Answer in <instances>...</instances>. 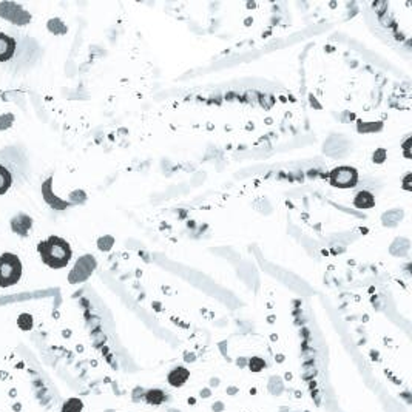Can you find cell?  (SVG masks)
I'll list each match as a JSON object with an SVG mask.
<instances>
[{"instance_id": "4", "label": "cell", "mask_w": 412, "mask_h": 412, "mask_svg": "<svg viewBox=\"0 0 412 412\" xmlns=\"http://www.w3.org/2000/svg\"><path fill=\"white\" fill-rule=\"evenodd\" d=\"M16 39L6 36L5 33H0V62H6L12 59L16 53Z\"/></svg>"}, {"instance_id": "11", "label": "cell", "mask_w": 412, "mask_h": 412, "mask_svg": "<svg viewBox=\"0 0 412 412\" xmlns=\"http://www.w3.org/2000/svg\"><path fill=\"white\" fill-rule=\"evenodd\" d=\"M17 324H19V327H20L22 330H30V329L33 327V317L28 315V314L20 315L19 320H17Z\"/></svg>"}, {"instance_id": "8", "label": "cell", "mask_w": 412, "mask_h": 412, "mask_svg": "<svg viewBox=\"0 0 412 412\" xmlns=\"http://www.w3.org/2000/svg\"><path fill=\"white\" fill-rule=\"evenodd\" d=\"M42 190H44V198H45V201H46L48 204H51V205H53V207H56V209H62L60 205L57 204V202H60V201L56 199V198L53 196V193H51V178L48 179V181L44 183Z\"/></svg>"}, {"instance_id": "13", "label": "cell", "mask_w": 412, "mask_h": 412, "mask_svg": "<svg viewBox=\"0 0 412 412\" xmlns=\"http://www.w3.org/2000/svg\"><path fill=\"white\" fill-rule=\"evenodd\" d=\"M14 121V118H12L11 114H5V116H2V118H0V130H5V128H8L9 127V124Z\"/></svg>"}, {"instance_id": "12", "label": "cell", "mask_w": 412, "mask_h": 412, "mask_svg": "<svg viewBox=\"0 0 412 412\" xmlns=\"http://www.w3.org/2000/svg\"><path fill=\"white\" fill-rule=\"evenodd\" d=\"M263 367H264V362H263L261 358H252V360H250V369H252V370L260 372Z\"/></svg>"}, {"instance_id": "3", "label": "cell", "mask_w": 412, "mask_h": 412, "mask_svg": "<svg viewBox=\"0 0 412 412\" xmlns=\"http://www.w3.org/2000/svg\"><path fill=\"white\" fill-rule=\"evenodd\" d=\"M332 185L340 188H349L357 184V172L351 167H340L330 173Z\"/></svg>"}, {"instance_id": "2", "label": "cell", "mask_w": 412, "mask_h": 412, "mask_svg": "<svg viewBox=\"0 0 412 412\" xmlns=\"http://www.w3.org/2000/svg\"><path fill=\"white\" fill-rule=\"evenodd\" d=\"M22 276V263L14 253L0 255V287H9L19 282Z\"/></svg>"}, {"instance_id": "9", "label": "cell", "mask_w": 412, "mask_h": 412, "mask_svg": "<svg viewBox=\"0 0 412 412\" xmlns=\"http://www.w3.org/2000/svg\"><path fill=\"white\" fill-rule=\"evenodd\" d=\"M145 400L150 405H161L165 400V394L159 389H151L145 394Z\"/></svg>"}, {"instance_id": "7", "label": "cell", "mask_w": 412, "mask_h": 412, "mask_svg": "<svg viewBox=\"0 0 412 412\" xmlns=\"http://www.w3.org/2000/svg\"><path fill=\"white\" fill-rule=\"evenodd\" d=\"M11 184H12V176H11L9 170L6 167L0 165V195L6 193L9 190Z\"/></svg>"}, {"instance_id": "10", "label": "cell", "mask_w": 412, "mask_h": 412, "mask_svg": "<svg viewBox=\"0 0 412 412\" xmlns=\"http://www.w3.org/2000/svg\"><path fill=\"white\" fill-rule=\"evenodd\" d=\"M82 408H84V405L79 398H70V400L65 402V405L62 406V412H81Z\"/></svg>"}, {"instance_id": "1", "label": "cell", "mask_w": 412, "mask_h": 412, "mask_svg": "<svg viewBox=\"0 0 412 412\" xmlns=\"http://www.w3.org/2000/svg\"><path fill=\"white\" fill-rule=\"evenodd\" d=\"M37 252L41 253L44 264L51 269L65 267L71 260V247L70 244L59 236H49L48 239L37 244Z\"/></svg>"}, {"instance_id": "5", "label": "cell", "mask_w": 412, "mask_h": 412, "mask_svg": "<svg viewBox=\"0 0 412 412\" xmlns=\"http://www.w3.org/2000/svg\"><path fill=\"white\" fill-rule=\"evenodd\" d=\"M31 226H33V220L28 215H17L11 220V230L19 236H27Z\"/></svg>"}, {"instance_id": "6", "label": "cell", "mask_w": 412, "mask_h": 412, "mask_svg": "<svg viewBox=\"0 0 412 412\" xmlns=\"http://www.w3.org/2000/svg\"><path fill=\"white\" fill-rule=\"evenodd\" d=\"M188 377H190V372L185 367H178V369L170 372L169 383L172 386H175V388H179V386H183L188 380Z\"/></svg>"}]
</instances>
